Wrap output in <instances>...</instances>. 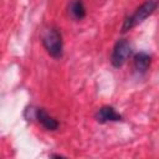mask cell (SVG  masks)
Instances as JSON below:
<instances>
[{
  "label": "cell",
  "instance_id": "cell-6",
  "mask_svg": "<svg viewBox=\"0 0 159 159\" xmlns=\"http://www.w3.org/2000/svg\"><path fill=\"white\" fill-rule=\"evenodd\" d=\"M152 62V56L147 52H138L133 57V67L137 73L143 75L148 71Z\"/></svg>",
  "mask_w": 159,
  "mask_h": 159
},
{
  "label": "cell",
  "instance_id": "cell-3",
  "mask_svg": "<svg viewBox=\"0 0 159 159\" xmlns=\"http://www.w3.org/2000/svg\"><path fill=\"white\" fill-rule=\"evenodd\" d=\"M132 55V46L125 39H119L113 46L111 55V63L113 67H122Z\"/></svg>",
  "mask_w": 159,
  "mask_h": 159
},
{
  "label": "cell",
  "instance_id": "cell-4",
  "mask_svg": "<svg viewBox=\"0 0 159 159\" xmlns=\"http://www.w3.org/2000/svg\"><path fill=\"white\" fill-rule=\"evenodd\" d=\"M35 119L42 125L43 129H46L48 132H55L60 127V123L52 116H50L46 112V109H43V108H36L35 109Z\"/></svg>",
  "mask_w": 159,
  "mask_h": 159
},
{
  "label": "cell",
  "instance_id": "cell-7",
  "mask_svg": "<svg viewBox=\"0 0 159 159\" xmlns=\"http://www.w3.org/2000/svg\"><path fill=\"white\" fill-rule=\"evenodd\" d=\"M68 11L75 20L77 21L83 20L86 17V6L83 4V0H72L70 4Z\"/></svg>",
  "mask_w": 159,
  "mask_h": 159
},
{
  "label": "cell",
  "instance_id": "cell-2",
  "mask_svg": "<svg viewBox=\"0 0 159 159\" xmlns=\"http://www.w3.org/2000/svg\"><path fill=\"white\" fill-rule=\"evenodd\" d=\"M46 52L53 58H61L63 55V40L61 31L57 27H50L45 31L41 39Z\"/></svg>",
  "mask_w": 159,
  "mask_h": 159
},
{
  "label": "cell",
  "instance_id": "cell-5",
  "mask_svg": "<svg viewBox=\"0 0 159 159\" xmlns=\"http://www.w3.org/2000/svg\"><path fill=\"white\" fill-rule=\"evenodd\" d=\"M96 120L98 123H108V122H119L123 117L112 107V106H103L96 113Z\"/></svg>",
  "mask_w": 159,
  "mask_h": 159
},
{
  "label": "cell",
  "instance_id": "cell-1",
  "mask_svg": "<svg viewBox=\"0 0 159 159\" xmlns=\"http://www.w3.org/2000/svg\"><path fill=\"white\" fill-rule=\"evenodd\" d=\"M158 2H159L158 0H147L139 7H137V10L130 16L125 17V20L123 21L122 32H127V31L132 30L133 27L138 26L139 24H142L148 16H150L155 11Z\"/></svg>",
  "mask_w": 159,
  "mask_h": 159
}]
</instances>
